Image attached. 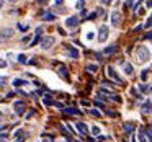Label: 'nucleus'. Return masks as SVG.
<instances>
[{"instance_id":"nucleus-1","label":"nucleus","mask_w":152,"mask_h":142,"mask_svg":"<svg viewBox=\"0 0 152 142\" xmlns=\"http://www.w3.org/2000/svg\"><path fill=\"white\" fill-rule=\"evenodd\" d=\"M136 56H137V59L141 60V62H147L149 59H151V52H149V47L145 46H139L137 51H136Z\"/></svg>"},{"instance_id":"nucleus-2","label":"nucleus","mask_w":152,"mask_h":142,"mask_svg":"<svg viewBox=\"0 0 152 142\" xmlns=\"http://www.w3.org/2000/svg\"><path fill=\"white\" fill-rule=\"evenodd\" d=\"M106 74H108V77H110V79H111V80H115V82L118 83V85H123V79H119V75L116 74V70L113 69L111 66H108V67H106Z\"/></svg>"},{"instance_id":"nucleus-3","label":"nucleus","mask_w":152,"mask_h":142,"mask_svg":"<svg viewBox=\"0 0 152 142\" xmlns=\"http://www.w3.org/2000/svg\"><path fill=\"white\" fill-rule=\"evenodd\" d=\"M15 34V30L13 28H2L0 30V43L5 39H8V38H12Z\"/></svg>"},{"instance_id":"nucleus-4","label":"nucleus","mask_w":152,"mask_h":142,"mask_svg":"<svg viewBox=\"0 0 152 142\" xmlns=\"http://www.w3.org/2000/svg\"><path fill=\"white\" fill-rule=\"evenodd\" d=\"M108 34H110L108 26L102 25V26H100V31H98V41H100V43H105V41L108 39Z\"/></svg>"},{"instance_id":"nucleus-5","label":"nucleus","mask_w":152,"mask_h":142,"mask_svg":"<svg viewBox=\"0 0 152 142\" xmlns=\"http://www.w3.org/2000/svg\"><path fill=\"white\" fill-rule=\"evenodd\" d=\"M54 43H56V39H54L53 36H46L41 39V47L43 49H51V47L54 46Z\"/></svg>"},{"instance_id":"nucleus-6","label":"nucleus","mask_w":152,"mask_h":142,"mask_svg":"<svg viewBox=\"0 0 152 142\" xmlns=\"http://www.w3.org/2000/svg\"><path fill=\"white\" fill-rule=\"evenodd\" d=\"M123 23V15L119 12H113L111 13V25L113 26H119Z\"/></svg>"},{"instance_id":"nucleus-7","label":"nucleus","mask_w":152,"mask_h":142,"mask_svg":"<svg viewBox=\"0 0 152 142\" xmlns=\"http://www.w3.org/2000/svg\"><path fill=\"white\" fill-rule=\"evenodd\" d=\"M15 111H17L18 116L25 114V109H26V105H25V101H15Z\"/></svg>"},{"instance_id":"nucleus-8","label":"nucleus","mask_w":152,"mask_h":142,"mask_svg":"<svg viewBox=\"0 0 152 142\" xmlns=\"http://www.w3.org/2000/svg\"><path fill=\"white\" fill-rule=\"evenodd\" d=\"M57 72H59V77H61V79H64L66 82H69V70H67L66 66H62V64H61L59 69H57Z\"/></svg>"},{"instance_id":"nucleus-9","label":"nucleus","mask_w":152,"mask_h":142,"mask_svg":"<svg viewBox=\"0 0 152 142\" xmlns=\"http://www.w3.org/2000/svg\"><path fill=\"white\" fill-rule=\"evenodd\" d=\"M28 137V134L23 131V129H20V131L15 132V142H25Z\"/></svg>"},{"instance_id":"nucleus-10","label":"nucleus","mask_w":152,"mask_h":142,"mask_svg":"<svg viewBox=\"0 0 152 142\" xmlns=\"http://www.w3.org/2000/svg\"><path fill=\"white\" fill-rule=\"evenodd\" d=\"M66 26L69 28H77L79 26V17H69L66 20Z\"/></svg>"},{"instance_id":"nucleus-11","label":"nucleus","mask_w":152,"mask_h":142,"mask_svg":"<svg viewBox=\"0 0 152 142\" xmlns=\"http://www.w3.org/2000/svg\"><path fill=\"white\" fill-rule=\"evenodd\" d=\"M141 113L144 116H147V114H152V105L149 101H145L144 105H141Z\"/></svg>"},{"instance_id":"nucleus-12","label":"nucleus","mask_w":152,"mask_h":142,"mask_svg":"<svg viewBox=\"0 0 152 142\" xmlns=\"http://www.w3.org/2000/svg\"><path fill=\"white\" fill-rule=\"evenodd\" d=\"M67 47V54H69L72 59H79V51L75 49V47H72V46H66Z\"/></svg>"},{"instance_id":"nucleus-13","label":"nucleus","mask_w":152,"mask_h":142,"mask_svg":"<svg viewBox=\"0 0 152 142\" xmlns=\"http://www.w3.org/2000/svg\"><path fill=\"white\" fill-rule=\"evenodd\" d=\"M103 52H105V56H113V54L118 52V46H116V44H115V46H108Z\"/></svg>"},{"instance_id":"nucleus-14","label":"nucleus","mask_w":152,"mask_h":142,"mask_svg":"<svg viewBox=\"0 0 152 142\" xmlns=\"http://www.w3.org/2000/svg\"><path fill=\"white\" fill-rule=\"evenodd\" d=\"M75 127L79 129V132H80V134H87V132H88V127H87V124H85V122H77V124H75Z\"/></svg>"},{"instance_id":"nucleus-15","label":"nucleus","mask_w":152,"mask_h":142,"mask_svg":"<svg viewBox=\"0 0 152 142\" xmlns=\"http://www.w3.org/2000/svg\"><path fill=\"white\" fill-rule=\"evenodd\" d=\"M43 20H46V21H54V20H56V15H53L51 12H44Z\"/></svg>"},{"instance_id":"nucleus-16","label":"nucleus","mask_w":152,"mask_h":142,"mask_svg":"<svg viewBox=\"0 0 152 142\" xmlns=\"http://www.w3.org/2000/svg\"><path fill=\"white\" fill-rule=\"evenodd\" d=\"M123 70H124V74H128V75H131V74L134 72V69H132V66H131V64H128V62H126L124 66H123Z\"/></svg>"},{"instance_id":"nucleus-17","label":"nucleus","mask_w":152,"mask_h":142,"mask_svg":"<svg viewBox=\"0 0 152 142\" xmlns=\"http://www.w3.org/2000/svg\"><path fill=\"white\" fill-rule=\"evenodd\" d=\"M124 131L128 132V134H131V132L134 131V124H132V122H126V126H124Z\"/></svg>"},{"instance_id":"nucleus-18","label":"nucleus","mask_w":152,"mask_h":142,"mask_svg":"<svg viewBox=\"0 0 152 142\" xmlns=\"http://www.w3.org/2000/svg\"><path fill=\"white\" fill-rule=\"evenodd\" d=\"M87 70H88V72H96V70H98V66H96V64H88V66H87Z\"/></svg>"},{"instance_id":"nucleus-19","label":"nucleus","mask_w":152,"mask_h":142,"mask_svg":"<svg viewBox=\"0 0 152 142\" xmlns=\"http://www.w3.org/2000/svg\"><path fill=\"white\" fill-rule=\"evenodd\" d=\"M43 101H44V105H48V106H51V105H54V103H56V101H53V98H51V96H44Z\"/></svg>"},{"instance_id":"nucleus-20","label":"nucleus","mask_w":152,"mask_h":142,"mask_svg":"<svg viewBox=\"0 0 152 142\" xmlns=\"http://www.w3.org/2000/svg\"><path fill=\"white\" fill-rule=\"evenodd\" d=\"M66 113H67V114H77V116L80 114V111H79V109H75V108H69V109H66Z\"/></svg>"},{"instance_id":"nucleus-21","label":"nucleus","mask_w":152,"mask_h":142,"mask_svg":"<svg viewBox=\"0 0 152 142\" xmlns=\"http://www.w3.org/2000/svg\"><path fill=\"white\" fill-rule=\"evenodd\" d=\"M38 43H41V34H36V38H34V39L30 43V46H36Z\"/></svg>"},{"instance_id":"nucleus-22","label":"nucleus","mask_w":152,"mask_h":142,"mask_svg":"<svg viewBox=\"0 0 152 142\" xmlns=\"http://www.w3.org/2000/svg\"><path fill=\"white\" fill-rule=\"evenodd\" d=\"M145 134H147V137H149V141H152V126H147V129H145Z\"/></svg>"},{"instance_id":"nucleus-23","label":"nucleus","mask_w":152,"mask_h":142,"mask_svg":"<svg viewBox=\"0 0 152 142\" xmlns=\"http://www.w3.org/2000/svg\"><path fill=\"white\" fill-rule=\"evenodd\" d=\"M137 137H139V142H145V132L144 131H139Z\"/></svg>"},{"instance_id":"nucleus-24","label":"nucleus","mask_w":152,"mask_h":142,"mask_svg":"<svg viewBox=\"0 0 152 142\" xmlns=\"http://www.w3.org/2000/svg\"><path fill=\"white\" fill-rule=\"evenodd\" d=\"M13 85H15V87H20V85H26V82H25V80H20V79H17V80H13Z\"/></svg>"},{"instance_id":"nucleus-25","label":"nucleus","mask_w":152,"mask_h":142,"mask_svg":"<svg viewBox=\"0 0 152 142\" xmlns=\"http://www.w3.org/2000/svg\"><path fill=\"white\" fill-rule=\"evenodd\" d=\"M90 114L95 116V118H102V113H100L98 109H92V111H90Z\"/></svg>"},{"instance_id":"nucleus-26","label":"nucleus","mask_w":152,"mask_h":142,"mask_svg":"<svg viewBox=\"0 0 152 142\" xmlns=\"http://www.w3.org/2000/svg\"><path fill=\"white\" fill-rule=\"evenodd\" d=\"M28 28H30V26H28V25H25V23L18 25V30H20V31H28Z\"/></svg>"},{"instance_id":"nucleus-27","label":"nucleus","mask_w":152,"mask_h":142,"mask_svg":"<svg viewBox=\"0 0 152 142\" xmlns=\"http://www.w3.org/2000/svg\"><path fill=\"white\" fill-rule=\"evenodd\" d=\"M18 62H20V64H25V62H26V57H25L23 54H20V56H18Z\"/></svg>"},{"instance_id":"nucleus-28","label":"nucleus","mask_w":152,"mask_h":142,"mask_svg":"<svg viewBox=\"0 0 152 142\" xmlns=\"http://www.w3.org/2000/svg\"><path fill=\"white\" fill-rule=\"evenodd\" d=\"M152 26V15H151V17H149V20H147V23H145L144 25V28H151Z\"/></svg>"},{"instance_id":"nucleus-29","label":"nucleus","mask_w":152,"mask_h":142,"mask_svg":"<svg viewBox=\"0 0 152 142\" xmlns=\"http://www.w3.org/2000/svg\"><path fill=\"white\" fill-rule=\"evenodd\" d=\"M5 67H7V60L0 59V69H5Z\"/></svg>"},{"instance_id":"nucleus-30","label":"nucleus","mask_w":152,"mask_h":142,"mask_svg":"<svg viewBox=\"0 0 152 142\" xmlns=\"http://www.w3.org/2000/svg\"><path fill=\"white\" fill-rule=\"evenodd\" d=\"M31 116H34V109H31V111H28V113H26V119H30Z\"/></svg>"},{"instance_id":"nucleus-31","label":"nucleus","mask_w":152,"mask_h":142,"mask_svg":"<svg viewBox=\"0 0 152 142\" xmlns=\"http://www.w3.org/2000/svg\"><path fill=\"white\" fill-rule=\"evenodd\" d=\"M83 5H85V2H83V0H79V2H77V8H82Z\"/></svg>"},{"instance_id":"nucleus-32","label":"nucleus","mask_w":152,"mask_h":142,"mask_svg":"<svg viewBox=\"0 0 152 142\" xmlns=\"http://www.w3.org/2000/svg\"><path fill=\"white\" fill-rule=\"evenodd\" d=\"M92 132H93V134H95V135H98V134H100V129H98V127H96V126H95V127L92 129Z\"/></svg>"},{"instance_id":"nucleus-33","label":"nucleus","mask_w":152,"mask_h":142,"mask_svg":"<svg viewBox=\"0 0 152 142\" xmlns=\"http://www.w3.org/2000/svg\"><path fill=\"white\" fill-rule=\"evenodd\" d=\"M147 70H144V72H142V80H144V82H145V80H147Z\"/></svg>"},{"instance_id":"nucleus-34","label":"nucleus","mask_w":152,"mask_h":142,"mask_svg":"<svg viewBox=\"0 0 152 142\" xmlns=\"http://www.w3.org/2000/svg\"><path fill=\"white\" fill-rule=\"evenodd\" d=\"M7 83V79L5 77H0V85H5Z\"/></svg>"},{"instance_id":"nucleus-35","label":"nucleus","mask_w":152,"mask_h":142,"mask_svg":"<svg viewBox=\"0 0 152 142\" xmlns=\"http://www.w3.org/2000/svg\"><path fill=\"white\" fill-rule=\"evenodd\" d=\"M131 5H132V0H126V4H124V7H131Z\"/></svg>"},{"instance_id":"nucleus-36","label":"nucleus","mask_w":152,"mask_h":142,"mask_svg":"<svg viewBox=\"0 0 152 142\" xmlns=\"http://www.w3.org/2000/svg\"><path fill=\"white\" fill-rule=\"evenodd\" d=\"M93 38H95V33H88V34H87V39H93Z\"/></svg>"},{"instance_id":"nucleus-37","label":"nucleus","mask_w":152,"mask_h":142,"mask_svg":"<svg viewBox=\"0 0 152 142\" xmlns=\"http://www.w3.org/2000/svg\"><path fill=\"white\" fill-rule=\"evenodd\" d=\"M102 4L103 5H110V4H111V0H102Z\"/></svg>"},{"instance_id":"nucleus-38","label":"nucleus","mask_w":152,"mask_h":142,"mask_svg":"<svg viewBox=\"0 0 152 142\" xmlns=\"http://www.w3.org/2000/svg\"><path fill=\"white\" fill-rule=\"evenodd\" d=\"M43 142H53V139H51V137H44Z\"/></svg>"},{"instance_id":"nucleus-39","label":"nucleus","mask_w":152,"mask_h":142,"mask_svg":"<svg viewBox=\"0 0 152 142\" xmlns=\"http://www.w3.org/2000/svg\"><path fill=\"white\" fill-rule=\"evenodd\" d=\"M30 39H31L30 36H25V38H23V43H28V41H30Z\"/></svg>"},{"instance_id":"nucleus-40","label":"nucleus","mask_w":152,"mask_h":142,"mask_svg":"<svg viewBox=\"0 0 152 142\" xmlns=\"http://www.w3.org/2000/svg\"><path fill=\"white\" fill-rule=\"evenodd\" d=\"M64 4V0H56V5H62Z\"/></svg>"},{"instance_id":"nucleus-41","label":"nucleus","mask_w":152,"mask_h":142,"mask_svg":"<svg viewBox=\"0 0 152 142\" xmlns=\"http://www.w3.org/2000/svg\"><path fill=\"white\" fill-rule=\"evenodd\" d=\"M147 7H149V8H152V0H149V2H147Z\"/></svg>"},{"instance_id":"nucleus-42","label":"nucleus","mask_w":152,"mask_h":142,"mask_svg":"<svg viewBox=\"0 0 152 142\" xmlns=\"http://www.w3.org/2000/svg\"><path fill=\"white\" fill-rule=\"evenodd\" d=\"M2 118H4V113L0 111V121H2Z\"/></svg>"},{"instance_id":"nucleus-43","label":"nucleus","mask_w":152,"mask_h":142,"mask_svg":"<svg viewBox=\"0 0 152 142\" xmlns=\"http://www.w3.org/2000/svg\"><path fill=\"white\" fill-rule=\"evenodd\" d=\"M59 142H69V141H66V139H61V141Z\"/></svg>"},{"instance_id":"nucleus-44","label":"nucleus","mask_w":152,"mask_h":142,"mask_svg":"<svg viewBox=\"0 0 152 142\" xmlns=\"http://www.w3.org/2000/svg\"><path fill=\"white\" fill-rule=\"evenodd\" d=\"M0 142H7V141H5V139H0Z\"/></svg>"},{"instance_id":"nucleus-45","label":"nucleus","mask_w":152,"mask_h":142,"mask_svg":"<svg viewBox=\"0 0 152 142\" xmlns=\"http://www.w3.org/2000/svg\"><path fill=\"white\" fill-rule=\"evenodd\" d=\"M2 4H4V2H2V0H0V7H2Z\"/></svg>"},{"instance_id":"nucleus-46","label":"nucleus","mask_w":152,"mask_h":142,"mask_svg":"<svg viewBox=\"0 0 152 142\" xmlns=\"http://www.w3.org/2000/svg\"><path fill=\"white\" fill-rule=\"evenodd\" d=\"M8 2H15V0H8Z\"/></svg>"},{"instance_id":"nucleus-47","label":"nucleus","mask_w":152,"mask_h":142,"mask_svg":"<svg viewBox=\"0 0 152 142\" xmlns=\"http://www.w3.org/2000/svg\"><path fill=\"white\" fill-rule=\"evenodd\" d=\"M131 142H136V141H134V139H132V141H131Z\"/></svg>"}]
</instances>
